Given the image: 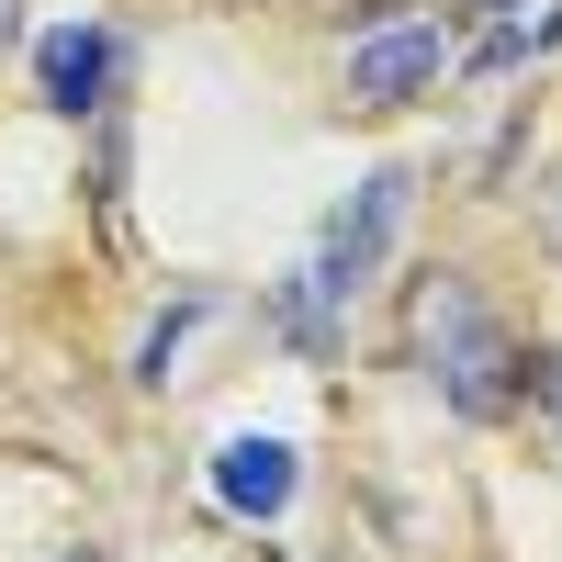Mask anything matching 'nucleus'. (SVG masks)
Here are the masks:
<instances>
[{
    "label": "nucleus",
    "mask_w": 562,
    "mask_h": 562,
    "mask_svg": "<svg viewBox=\"0 0 562 562\" xmlns=\"http://www.w3.org/2000/svg\"><path fill=\"white\" fill-rule=\"evenodd\" d=\"M405 192H416V169H371L360 192L326 214V237H315V259L293 270V293H281V326H293L304 349H326L338 338V315L371 293V270H383V248H394V225H405Z\"/></svg>",
    "instance_id": "2"
},
{
    "label": "nucleus",
    "mask_w": 562,
    "mask_h": 562,
    "mask_svg": "<svg viewBox=\"0 0 562 562\" xmlns=\"http://www.w3.org/2000/svg\"><path fill=\"white\" fill-rule=\"evenodd\" d=\"M214 495L237 506V518H281V506H293V450L281 439H225L214 450Z\"/></svg>",
    "instance_id": "5"
},
{
    "label": "nucleus",
    "mask_w": 562,
    "mask_h": 562,
    "mask_svg": "<svg viewBox=\"0 0 562 562\" xmlns=\"http://www.w3.org/2000/svg\"><path fill=\"white\" fill-rule=\"evenodd\" d=\"M540 45H562V0H518V12H506V23L473 45V68H484V79H506L518 57H540Z\"/></svg>",
    "instance_id": "6"
},
{
    "label": "nucleus",
    "mask_w": 562,
    "mask_h": 562,
    "mask_svg": "<svg viewBox=\"0 0 562 562\" xmlns=\"http://www.w3.org/2000/svg\"><path fill=\"white\" fill-rule=\"evenodd\" d=\"M57 562H113V551H57Z\"/></svg>",
    "instance_id": "11"
},
{
    "label": "nucleus",
    "mask_w": 562,
    "mask_h": 562,
    "mask_svg": "<svg viewBox=\"0 0 562 562\" xmlns=\"http://www.w3.org/2000/svg\"><path fill=\"white\" fill-rule=\"evenodd\" d=\"M439 68H450V34H439L428 12L371 23V34L349 45V102H360V113H405L416 90H439Z\"/></svg>",
    "instance_id": "3"
},
{
    "label": "nucleus",
    "mask_w": 562,
    "mask_h": 562,
    "mask_svg": "<svg viewBox=\"0 0 562 562\" xmlns=\"http://www.w3.org/2000/svg\"><path fill=\"white\" fill-rule=\"evenodd\" d=\"M12 34H23V0H0V45H12Z\"/></svg>",
    "instance_id": "10"
},
{
    "label": "nucleus",
    "mask_w": 562,
    "mask_h": 562,
    "mask_svg": "<svg viewBox=\"0 0 562 562\" xmlns=\"http://www.w3.org/2000/svg\"><path fill=\"white\" fill-rule=\"evenodd\" d=\"M529 214H540V248H551V259H562V158H551V169H540V203H529Z\"/></svg>",
    "instance_id": "8"
},
{
    "label": "nucleus",
    "mask_w": 562,
    "mask_h": 562,
    "mask_svg": "<svg viewBox=\"0 0 562 562\" xmlns=\"http://www.w3.org/2000/svg\"><path fill=\"white\" fill-rule=\"evenodd\" d=\"M529 394H540V405L562 416V349H540V360H529Z\"/></svg>",
    "instance_id": "9"
},
{
    "label": "nucleus",
    "mask_w": 562,
    "mask_h": 562,
    "mask_svg": "<svg viewBox=\"0 0 562 562\" xmlns=\"http://www.w3.org/2000/svg\"><path fill=\"white\" fill-rule=\"evenodd\" d=\"M405 338H416V371L439 383V405L473 416V428H495V416L529 394V349L506 338V315L473 293V270H428V281H416Z\"/></svg>",
    "instance_id": "1"
},
{
    "label": "nucleus",
    "mask_w": 562,
    "mask_h": 562,
    "mask_svg": "<svg viewBox=\"0 0 562 562\" xmlns=\"http://www.w3.org/2000/svg\"><path fill=\"white\" fill-rule=\"evenodd\" d=\"M203 315H214V293H180V304L147 326V349H135V383H169V360H180V338H192Z\"/></svg>",
    "instance_id": "7"
},
{
    "label": "nucleus",
    "mask_w": 562,
    "mask_h": 562,
    "mask_svg": "<svg viewBox=\"0 0 562 562\" xmlns=\"http://www.w3.org/2000/svg\"><path fill=\"white\" fill-rule=\"evenodd\" d=\"M113 68H124L113 23H57V34H45V102H57V113H102Z\"/></svg>",
    "instance_id": "4"
}]
</instances>
